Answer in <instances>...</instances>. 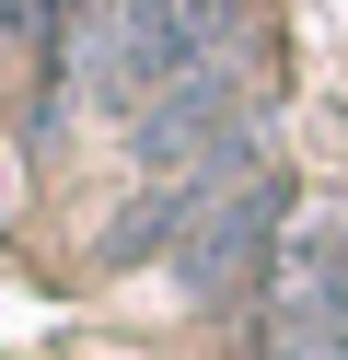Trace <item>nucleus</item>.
Segmentation results:
<instances>
[{"label":"nucleus","instance_id":"1","mask_svg":"<svg viewBox=\"0 0 348 360\" xmlns=\"http://www.w3.org/2000/svg\"><path fill=\"white\" fill-rule=\"evenodd\" d=\"M278 221H290V174L244 163V174H198L186 186V233H174V279L198 302H244L278 256Z\"/></svg>","mask_w":348,"mask_h":360},{"label":"nucleus","instance_id":"2","mask_svg":"<svg viewBox=\"0 0 348 360\" xmlns=\"http://www.w3.org/2000/svg\"><path fill=\"white\" fill-rule=\"evenodd\" d=\"M174 70H198V0H93L70 12V94L82 105H151Z\"/></svg>","mask_w":348,"mask_h":360},{"label":"nucleus","instance_id":"3","mask_svg":"<svg viewBox=\"0 0 348 360\" xmlns=\"http://www.w3.org/2000/svg\"><path fill=\"white\" fill-rule=\"evenodd\" d=\"M128 140H139V163L174 174V186H198V174H244V163H255V94H244L232 58H198V70H174V82L128 117Z\"/></svg>","mask_w":348,"mask_h":360},{"label":"nucleus","instance_id":"4","mask_svg":"<svg viewBox=\"0 0 348 360\" xmlns=\"http://www.w3.org/2000/svg\"><path fill=\"white\" fill-rule=\"evenodd\" d=\"M267 360H348V233H314L267 302Z\"/></svg>","mask_w":348,"mask_h":360},{"label":"nucleus","instance_id":"5","mask_svg":"<svg viewBox=\"0 0 348 360\" xmlns=\"http://www.w3.org/2000/svg\"><path fill=\"white\" fill-rule=\"evenodd\" d=\"M35 12H46V0H0V35H12V24H35Z\"/></svg>","mask_w":348,"mask_h":360}]
</instances>
